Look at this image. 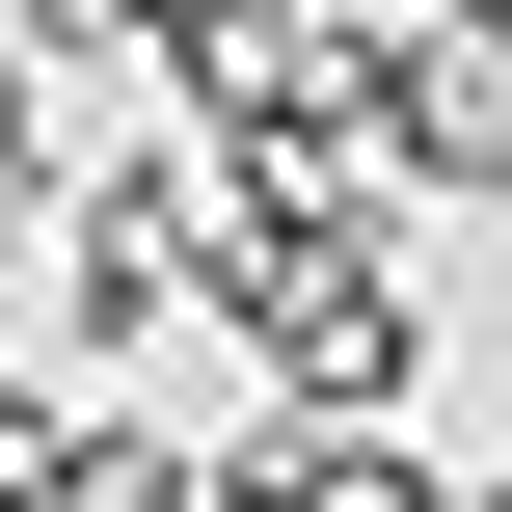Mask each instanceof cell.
<instances>
[{"label":"cell","mask_w":512,"mask_h":512,"mask_svg":"<svg viewBox=\"0 0 512 512\" xmlns=\"http://www.w3.org/2000/svg\"><path fill=\"white\" fill-rule=\"evenodd\" d=\"M216 512H324V459H297V405H270V432L216 459Z\"/></svg>","instance_id":"obj_8"},{"label":"cell","mask_w":512,"mask_h":512,"mask_svg":"<svg viewBox=\"0 0 512 512\" xmlns=\"http://www.w3.org/2000/svg\"><path fill=\"white\" fill-rule=\"evenodd\" d=\"M216 351H243L270 405H432V270H405V216H270L243 297H216Z\"/></svg>","instance_id":"obj_2"},{"label":"cell","mask_w":512,"mask_h":512,"mask_svg":"<svg viewBox=\"0 0 512 512\" xmlns=\"http://www.w3.org/2000/svg\"><path fill=\"white\" fill-rule=\"evenodd\" d=\"M81 486V378H0V512H54Z\"/></svg>","instance_id":"obj_7"},{"label":"cell","mask_w":512,"mask_h":512,"mask_svg":"<svg viewBox=\"0 0 512 512\" xmlns=\"http://www.w3.org/2000/svg\"><path fill=\"white\" fill-rule=\"evenodd\" d=\"M54 81H108V54H189V27H243V0H0Z\"/></svg>","instance_id":"obj_5"},{"label":"cell","mask_w":512,"mask_h":512,"mask_svg":"<svg viewBox=\"0 0 512 512\" xmlns=\"http://www.w3.org/2000/svg\"><path fill=\"white\" fill-rule=\"evenodd\" d=\"M378 162H405V216H512V27H459V0L378 27Z\"/></svg>","instance_id":"obj_3"},{"label":"cell","mask_w":512,"mask_h":512,"mask_svg":"<svg viewBox=\"0 0 512 512\" xmlns=\"http://www.w3.org/2000/svg\"><path fill=\"white\" fill-rule=\"evenodd\" d=\"M459 27H512V0H459Z\"/></svg>","instance_id":"obj_9"},{"label":"cell","mask_w":512,"mask_h":512,"mask_svg":"<svg viewBox=\"0 0 512 512\" xmlns=\"http://www.w3.org/2000/svg\"><path fill=\"white\" fill-rule=\"evenodd\" d=\"M216 297H243V135L162 108L135 162L54 189V351L81 378H162V351H216Z\"/></svg>","instance_id":"obj_1"},{"label":"cell","mask_w":512,"mask_h":512,"mask_svg":"<svg viewBox=\"0 0 512 512\" xmlns=\"http://www.w3.org/2000/svg\"><path fill=\"white\" fill-rule=\"evenodd\" d=\"M54 512H216V432H162L135 378H81V486Z\"/></svg>","instance_id":"obj_4"},{"label":"cell","mask_w":512,"mask_h":512,"mask_svg":"<svg viewBox=\"0 0 512 512\" xmlns=\"http://www.w3.org/2000/svg\"><path fill=\"white\" fill-rule=\"evenodd\" d=\"M54 189H81V162H54V54H27V27H0V270H27V243H54Z\"/></svg>","instance_id":"obj_6"}]
</instances>
